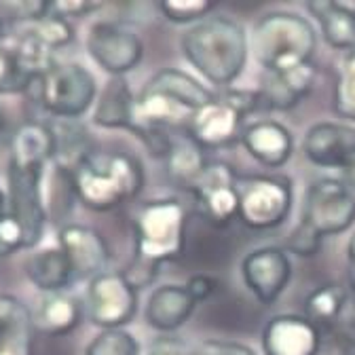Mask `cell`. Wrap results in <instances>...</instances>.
<instances>
[{
    "label": "cell",
    "instance_id": "cell-1",
    "mask_svg": "<svg viewBox=\"0 0 355 355\" xmlns=\"http://www.w3.org/2000/svg\"><path fill=\"white\" fill-rule=\"evenodd\" d=\"M214 98L191 74L163 68L136 96L131 133L144 142L153 157H165L178 133H187L193 116Z\"/></svg>",
    "mask_w": 355,
    "mask_h": 355
},
{
    "label": "cell",
    "instance_id": "cell-2",
    "mask_svg": "<svg viewBox=\"0 0 355 355\" xmlns=\"http://www.w3.org/2000/svg\"><path fill=\"white\" fill-rule=\"evenodd\" d=\"M187 209L175 199H157L140 207L133 231L136 254L125 271L129 284L140 290L157 277L163 262L180 258L187 248Z\"/></svg>",
    "mask_w": 355,
    "mask_h": 355
},
{
    "label": "cell",
    "instance_id": "cell-3",
    "mask_svg": "<svg viewBox=\"0 0 355 355\" xmlns=\"http://www.w3.org/2000/svg\"><path fill=\"white\" fill-rule=\"evenodd\" d=\"M144 180L138 157L123 150H94L70 173V191L87 209L110 211L136 199Z\"/></svg>",
    "mask_w": 355,
    "mask_h": 355
},
{
    "label": "cell",
    "instance_id": "cell-4",
    "mask_svg": "<svg viewBox=\"0 0 355 355\" xmlns=\"http://www.w3.org/2000/svg\"><path fill=\"white\" fill-rule=\"evenodd\" d=\"M248 49L243 26L225 15L205 17L182 36L184 58L216 87L231 85L243 72Z\"/></svg>",
    "mask_w": 355,
    "mask_h": 355
},
{
    "label": "cell",
    "instance_id": "cell-5",
    "mask_svg": "<svg viewBox=\"0 0 355 355\" xmlns=\"http://www.w3.org/2000/svg\"><path fill=\"white\" fill-rule=\"evenodd\" d=\"M355 222V195L336 178H322L309 187L300 225L288 239V250L300 258L315 256L322 239L338 235Z\"/></svg>",
    "mask_w": 355,
    "mask_h": 355
},
{
    "label": "cell",
    "instance_id": "cell-6",
    "mask_svg": "<svg viewBox=\"0 0 355 355\" xmlns=\"http://www.w3.org/2000/svg\"><path fill=\"white\" fill-rule=\"evenodd\" d=\"M315 47V28L298 13H266L252 32V51L264 72L282 74L311 64Z\"/></svg>",
    "mask_w": 355,
    "mask_h": 355
},
{
    "label": "cell",
    "instance_id": "cell-7",
    "mask_svg": "<svg viewBox=\"0 0 355 355\" xmlns=\"http://www.w3.org/2000/svg\"><path fill=\"white\" fill-rule=\"evenodd\" d=\"M260 108V100L256 92H225L214 96L203 108L193 116L187 133L203 148H227L235 142H241L243 121L250 112Z\"/></svg>",
    "mask_w": 355,
    "mask_h": 355
},
{
    "label": "cell",
    "instance_id": "cell-8",
    "mask_svg": "<svg viewBox=\"0 0 355 355\" xmlns=\"http://www.w3.org/2000/svg\"><path fill=\"white\" fill-rule=\"evenodd\" d=\"M28 92L49 114L72 121L92 108L98 85L94 74L78 64H55L36 76Z\"/></svg>",
    "mask_w": 355,
    "mask_h": 355
},
{
    "label": "cell",
    "instance_id": "cell-9",
    "mask_svg": "<svg viewBox=\"0 0 355 355\" xmlns=\"http://www.w3.org/2000/svg\"><path fill=\"white\" fill-rule=\"evenodd\" d=\"M292 209V182L282 175L239 178V220L256 231L275 229Z\"/></svg>",
    "mask_w": 355,
    "mask_h": 355
},
{
    "label": "cell",
    "instance_id": "cell-10",
    "mask_svg": "<svg viewBox=\"0 0 355 355\" xmlns=\"http://www.w3.org/2000/svg\"><path fill=\"white\" fill-rule=\"evenodd\" d=\"M138 311V290L125 273L106 271L89 282L87 315L104 330H119L133 320Z\"/></svg>",
    "mask_w": 355,
    "mask_h": 355
},
{
    "label": "cell",
    "instance_id": "cell-11",
    "mask_svg": "<svg viewBox=\"0 0 355 355\" xmlns=\"http://www.w3.org/2000/svg\"><path fill=\"white\" fill-rule=\"evenodd\" d=\"M189 193L199 214L214 227H227L239 216V175L227 163H207Z\"/></svg>",
    "mask_w": 355,
    "mask_h": 355
},
{
    "label": "cell",
    "instance_id": "cell-12",
    "mask_svg": "<svg viewBox=\"0 0 355 355\" xmlns=\"http://www.w3.org/2000/svg\"><path fill=\"white\" fill-rule=\"evenodd\" d=\"M87 51L92 60L112 76H125L142 62L144 44L136 32L114 21H98L89 28Z\"/></svg>",
    "mask_w": 355,
    "mask_h": 355
},
{
    "label": "cell",
    "instance_id": "cell-13",
    "mask_svg": "<svg viewBox=\"0 0 355 355\" xmlns=\"http://www.w3.org/2000/svg\"><path fill=\"white\" fill-rule=\"evenodd\" d=\"M58 248L66 254L74 282L89 279L106 273L110 262V245L102 233L85 225H66L58 235Z\"/></svg>",
    "mask_w": 355,
    "mask_h": 355
},
{
    "label": "cell",
    "instance_id": "cell-14",
    "mask_svg": "<svg viewBox=\"0 0 355 355\" xmlns=\"http://www.w3.org/2000/svg\"><path fill=\"white\" fill-rule=\"evenodd\" d=\"M245 286L262 304H273L292 279V264L284 250L260 248L241 262Z\"/></svg>",
    "mask_w": 355,
    "mask_h": 355
},
{
    "label": "cell",
    "instance_id": "cell-15",
    "mask_svg": "<svg viewBox=\"0 0 355 355\" xmlns=\"http://www.w3.org/2000/svg\"><path fill=\"white\" fill-rule=\"evenodd\" d=\"M304 157L326 169L343 173L355 165V127L345 123H318L304 133Z\"/></svg>",
    "mask_w": 355,
    "mask_h": 355
},
{
    "label": "cell",
    "instance_id": "cell-16",
    "mask_svg": "<svg viewBox=\"0 0 355 355\" xmlns=\"http://www.w3.org/2000/svg\"><path fill=\"white\" fill-rule=\"evenodd\" d=\"M322 330L304 315H277L262 332L264 355H318Z\"/></svg>",
    "mask_w": 355,
    "mask_h": 355
},
{
    "label": "cell",
    "instance_id": "cell-17",
    "mask_svg": "<svg viewBox=\"0 0 355 355\" xmlns=\"http://www.w3.org/2000/svg\"><path fill=\"white\" fill-rule=\"evenodd\" d=\"M318 70L315 64H304L296 70L273 74V72H264L258 89V100L260 106L271 108V110H290L294 108L315 83Z\"/></svg>",
    "mask_w": 355,
    "mask_h": 355
},
{
    "label": "cell",
    "instance_id": "cell-18",
    "mask_svg": "<svg viewBox=\"0 0 355 355\" xmlns=\"http://www.w3.org/2000/svg\"><path fill=\"white\" fill-rule=\"evenodd\" d=\"M241 144L266 167H282L294 153V138L288 127L277 121H258L245 127Z\"/></svg>",
    "mask_w": 355,
    "mask_h": 355
},
{
    "label": "cell",
    "instance_id": "cell-19",
    "mask_svg": "<svg viewBox=\"0 0 355 355\" xmlns=\"http://www.w3.org/2000/svg\"><path fill=\"white\" fill-rule=\"evenodd\" d=\"M34 330L30 309L0 294V355H34Z\"/></svg>",
    "mask_w": 355,
    "mask_h": 355
},
{
    "label": "cell",
    "instance_id": "cell-20",
    "mask_svg": "<svg viewBox=\"0 0 355 355\" xmlns=\"http://www.w3.org/2000/svg\"><path fill=\"white\" fill-rule=\"evenodd\" d=\"M197 300L191 296L187 286H161L157 288L146 304V322L159 332H173L193 315Z\"/></svg>",
    "mask_w": 355,
    "mask_h": 355
},
{
    "label": "cell",
    "instance_id": "cell-21",
    "mask_svg": "<svg viewBox=\"0 0 355 355\" xmlns=\"http://www.w3.org/2000/svg\"><path fill=\"white\" fill-rule=\"evenodd\" d=\"M322 28L326 42L340 51L355 49V5L334 3V0H313L306 5Z\"/></svg>",
    "mask_w": 355,
    "mask_h": 355
},
{
    "label": "cell",
    "instance_id": "cell-22",
    "mask_svg": "<svg viewBox=\"0 0 355 355\" xmlns=\"http://www.w3.org/2000/svg\"><path fill=\"white\" fill-rule=\"evenodd\" d=\"M167 165L169 180L182 191H191L199 175L207 167L205 150L189 136V133H178L171 140L167 155L163 157Z\"/></svg>",
    "mask_w": 355,
    "mask_h": 355
},
{
    "label": "cell",
    "instance_id": "cell-23",
    "mask_svg": "<svg viewBox=\"0 0 355 355\" xmlns=\"http://www.w3.org/2000/svg\"><path fill=\"white\" fill-rule=\"evenodd\" d=\"M133 108H136V96L125 80V76H112L98 100L94 121L106 129H127L133 127Z\"/></svg>",
    "mask_w": 355,
    "mask_h": 355
},
{
    "label": "cell",
    "instance_id": "cell-24",
    "mask_svg": "<svg viewBox=\"0 0 355 355\" xmlns=\"http://www.w3.org/2000/svg\"><path fill=\"white\" fill-rule=\"evenodd\" d=\"M32 318L38 332L47 336H66L80 324V302L66 292H53L40 300Z\"/></svg>",
    "mask_w": 355,
    "mask_h": 355
},
{
    "label": "cell",
    "instance_id": "cell-25",
    "mask_svg": "<svg viewBox=\"0 0 355 355\" xmlns=\"http://www.w3.org/2000/svg\"><path fill=\"white\" fill-rule=\"evenodd\" d=\"M26 275L44 294L64 292L74 282L72 266L60 248H49L30 256L26 262Z\"/></svg>",
    "mask_w": 355,
    "mask_h": 355
},
{
    "label": "cell",
    "instance_id": "cell-26",
    "mask_svg": "<svg viewBox=\"0 0 355 355\" xmlns=\"http://www.w3.org/2000/svg\"><path fill=\"white\" fill-rule=\"evenodd\" d=\"M345 306H347V292L336 284H328L306 296L304 318L311 324H315L320 330L332 328L343 318Z\"/></svg>",
    "mask_w": 355,
    "mask_h": 355
},
{
    "label": "cell",
    "instance_id": "cell-27",
    "mask_svg": "<svg viewBox=\"0 0 355 355\" xmlns=\"http://www.w3.org/2000/svg\"><path fill=\"white\" fill-rule=\"evenodd\" d=\"M148 355H256L250 347L229 340H203L199 345L182 340H159Z\"/></svg>",
    "mask_w": 355,
    "mask_h": 355
},
{
    "label": "cell",
    "instance_id": "cell-28",
    "mask_svg": "<svg viewBox=\"0 0 355 355\" xmlns=\"http://www.w3.org/2000/svg\"><path fill=\"white\" fill-rule=\"evenodd\" d=\"M334 110L338 116L355 121V49L340 64L334 87Z\"/></svg>",
    "mask_w": 355,
    "mask_h": 355
},
{
    "label": "cell",
    "instance_id": "cell-29",
    "mask_svg": "<svg viewBox=\"0 0 355 355\" xmlns=\"http://www.w3.org/2000/svg\"><path fill=\"white\" fill-rule=\"evenodd\" d=\"M85 355H140V345L123 328L104 330L87 345Z\"/></svg>",
    "mask_w": 355,
    "mask_h": 355
},
{
    "label": "cell",
    "instance_id": "cell-30",
    "mask_svg": "<svg viewBox=\"0 0 355 355\" xmlns=\"http://www.w3.org/2000/svg\"><path fill=\"white\" fill-rule=\"evenodd\" d=\"M32 80L34 78L21 68L13 49H0V94H24Z\"/></svg>",
    "mask_w": 355,
    "mask_h": 355
},
{
    "label": "cell",
    "instance_id": "cell-31",
    "mask_svg": "<svg viewBox=\"0 0 355 355\" xmlns=\"http://www.w3.org/2000/svg\"><path fill=\"white\" fill-rule=\"evenodd\" d=\"M216 9V3L207 0H163L159 3V11L171 24H193L205 19Z\"/></svg>",
    "mask_w": 355,
    "mask_h": 355
},
{
    "label": "cell",
    "instance_id": "cell-32",
    "mask_svg": "<svg viewBox=\"0 0 355 355\" xmlns=\"http://www.w3.org/2000/svg\"><path fill=\"white\" fill-rule=\"evenodd\" d=\"M28 248V239L19 222L11 214L0 216V256H9Z\"/></svg>",
    "mask_w": 355,
    "mask_h": 355
},
{
    "label": "cell",
    "instance_id": "cell-33",
    "mask_svg": "<svg viewBox=\"0 0 355 355\" xmlns=\"http://www.w3.org/2000/svg\"><path fill=\"white\" fill-rule=\"evenodd\" d=\"M102 5H98V3H51V13L68 19V17H80L87 13H94Z\"/></svg>",
    "mask_w": 355,
    "mask_h": 355
},
{
    "label": "cell",
    "instance_id": "cell-34",
    "mask_svg": "<svg viewBox=\"0 0 355 355\" xmlns=\"http://www.w3.org/2000/svg\"><path fill=\"white\" fill-rule=\"evenodd\" d=\"M187 290L191 292V296L199 302L209 298L216 292V279L209 275H193L187 284Z\"/></svg>",
    "mask_w": 355,
    "mask_h": 355
},
{
    "label": "cell",
    "instance_id": "cell-35",
    "mask_svg": "<svg viewBox=\"0 0 355 355\" xmlns=\"http://www.w3.org/2000/svg\"><path fill=\"white\" fill-rule=\"evenodd\" d=\"M347 254H349V282H351V288L355 290V235L349 241Z\"/></svg>",
    "mask_w": 355,
    "mask_h": 355
},
{
    "label": "cell",
    "instance_id": "cell-36",
    "mask_svg": "<svg viewBox=\"0 0 355 355\" xmlns=\"http://www.w3.org/2000/svg\"><path fill=\"white\" fill-rule=\"evenodd\" d=\"M343 175H345V180H343V182L347 184V189H349V191L355 189V165H353L351 169H347Z\"/></svg>",
    "mask_w": 355,
    "mask_h": 355
},
{
    "label": "cell",
    "instance_id": "cell-37",
    "mask_svg": "<svg viewBox=\"0 0 355 355\" xmlns=\"http://www.w3.org/2000/svg\"><path fill=\"white\" fill-rule=\"evenodd\" d=\"M7 211V195L0 191V216H3Z\"/></svg>",
    "mask_w": 355,
    "mask_h": 355
},
{
    "label": "cell",
    "instance_id": "cell-38",
    "mask_svg": "<svg viewBox=\"0 0 355 355\" xmlns=\"http://www.w3.org/2000/svg\"><path fill=\"white\" fill-rule=\"evenodd\" d=\"M5 131H7V125H5V116H3V112H0V140L5 138Z\"/></svg>",
    "mask_w": 355,
    "mask_h": 355
},
{
    "label": "cell",
    "instance_id": "cell-39",
    "mask_svg": "<svg viewBox=\"0 0 355 355\" xmlns=\"http://www.w3.org/2000/svg\"><path fill=\"white\" fill-rule=\"evenodd\" d=\"M3 34H5V21H3V17H0V38H3Z\"/></svg>",
    "mask_w": 355,
    "mask_h": 355
}]
</instances>
